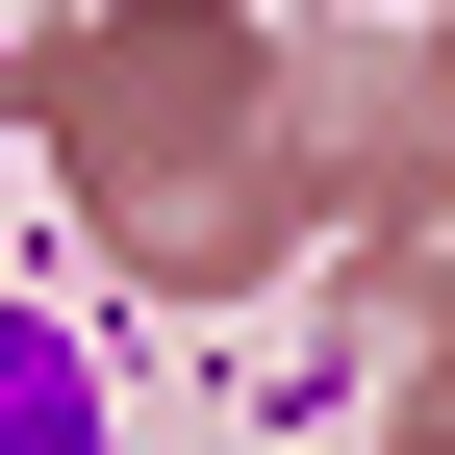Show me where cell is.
I'll use <instances>...</instances> for the list:
<instances>
[{
    "label": "cell",
    "mask_w": 455,
    "mask_h": 455,
    "mask_svg": "<svg viewBox=\"0 0 455 455\" xmlns=\"http://www.w3.org/2000/svg\"><path fill=\"white\" fill-rule=\"evenodd\" d=\"M0 455H101V379H76V329H26V304H0Z\"/></svg>",
    "instance_id": "cell-1"
}]
</instances>
